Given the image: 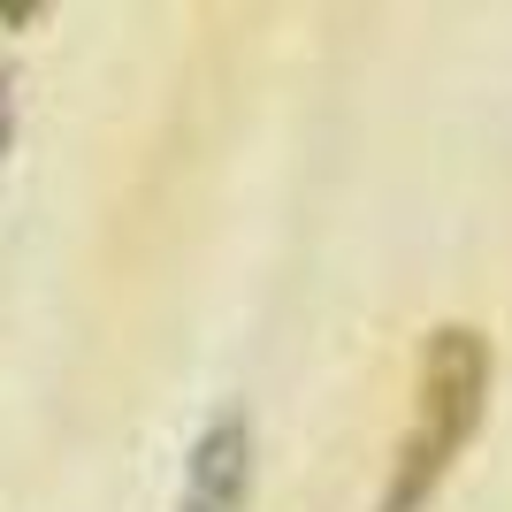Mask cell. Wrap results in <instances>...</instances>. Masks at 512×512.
I'll return each instance as SVG.
<instances>
[{"label": "cell", "mask_w": 512, "mask_h": 512, "mask_svg": "<svg viewBox=\"0 0 512 512\" xmlns=\"http://www.w3.org/2000/svg\"><path fill=\"white\" fill-rule=\"evenodd\" d=\"M482 406H490V337L467 329V321L428 329L421 375H413V413H406L398 451H390V482L375 512H428V497L459 467V451L474 444Z\"/></svg>", "instance_id": "1"}, {"label": "cell", "mask_w": 512, "mask_h": 512, "mask_svg": "<svg viewBox=\"0 0 512 512\" xmlns=\"http://www.w3.org/2000/svg\"><path fill=\"white\" fill-rule=\"evenodd\" d=\"M176 512H253V413L245 406H214L192 436Z\"/></svg>", "instance_id": "2"}, {"label": "cell", "mask_w": 512, "mask_h": 512, "mask_svg": "<svg viewBox=\"0 0 512 512\" xmlns=\"http://www.w3.org/2000/svg\"><path fill=\"white\" fill-rule=\"evenodd\" d=\"M8 130H16V100H8V69H0V146H8Z\"/></svg>", "instance_id": "3"}]
</instances>
